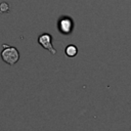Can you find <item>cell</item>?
Here are the masks:
<instances>
[{
	"label": "cell",
	"mask_w": 131,
	"mask_h": 131,
	"mask_svg": "<svg viewBox=\"0 0 131 131\" xmlns=\"http://www.w3.org/2000/svg\"><path fill=\"white\" fill-rule=\"evenodd\" d=\"M2 47H3L2 51H1L2 60L5 63H7L8 66H14L19 60V52H18V50L15 47L9 46L7 44H3Z\"/></svg>",
	"instance_id": "obj_1"
},
{
	"label": "cell",
	"mask_w": 131,
	"mask_h": 131,
	"mask_svg": "<svg viewBox=\"0 0 131 131\" xmlns=\"http://www.w3.org/2000/svg\"><path fill=\"white\" fill-rule=\"evenodd\" d=\"M64 54L68 57H75L78 54V47L74 44H70L64 49Z\"/></svg>",
	"instance_id": "obj_4"
},
{
	"label": "cell",
	"mask_w": 131,
	"mask_h": 131,
	"mask_svg": "<svg viewBox=\"0 0 131 131\" xmlns=\"http://www.w3.org/2000/svg\"><path fill=\"white\" fill-rule=\"evenodd\" d=\"M8 11H9V5L6 2L0 3V12L4 13V12H8Z\"/></svg>",
	"instance_id": "obj_5"
},
{
	"label": "cell",
	"mask_w": 131,
	"mask_h": 131,
	"mask_svg": "<svg viewBox=\"0 0 131 131\" xmlns=\"http://www.w3.org/2000/svg\"><path fill=\"white\" fill-rule=\"evenodd\" d=\"M38 43L47 51H49L51 54H56V50L54 49L52 45V36L48 33H43L39 35L38 37Z\"/></svg>",
	"instance_id": "obj_2"
},
{
	"label": "cell",
	"mask_w": 131,
	"mask_h": 131,
	"mask_svg": "<svg viewBox=\"0 0 131 131\" xmlns=\"http://www.w3.org/2000/svg\"><path fill=\"white\" fill-rule=\"evenodd\" d=\"M58 30L61 34L64 35H69L72 33L73 29H74V21L71 17L69 16H63L58 20Z\"/></svg>",
	"instance_id": "obj_3"
}]
</instances>
